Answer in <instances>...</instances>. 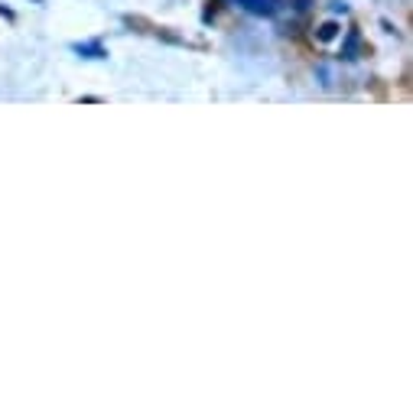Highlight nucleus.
I'll return each instance as SVG.
<instances>
[{"label":"nucleus","instance_id":"f257e3e1","mask_svg":"<svg viewBox=\"0 0 413 413\" xmlns=\"http://www.w3.org/2000/svg\"><path fill=\"white\" fill-rule=\"evenodd\" d=\"M228 4L247 10V14H254V16H274L277 10L284 7V0H228Z\"/></svg>","mask_w":413,"mask_h":413},{"label":"nucleus","instance_id":"f03ea898","mask_svg":"<svg viewBox=\"0 0 413 413\" xmlns=\"http://www.w3.org/2000/svg\"><path fill=\"white\" fill-rule=\"evenodd\" d=\"M75 49H78V53H88L92 59H104V49H101V46H75Z\"/></svg>","mask_w":413,"mask_h":413},{"label":"nucleus","instance_id":"7ed1b4c3","mask_svg":"<svg viewBox=\"0 0 413 413\" xmlns=\"http://www.w3.org/2000/svg\"><path fill=\"white\" fill-rule=\"evenodd\" d=\"M332 36H336V23H326L322 26V39H332Z\"/></svg>","mask_w":413,"mask_h":413}]
</instances>
